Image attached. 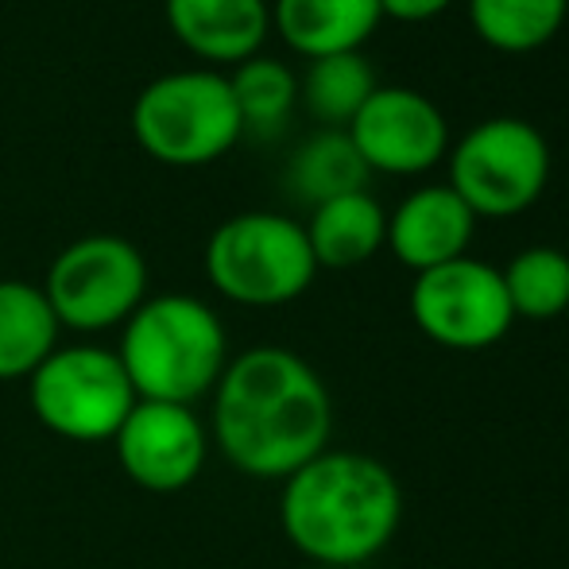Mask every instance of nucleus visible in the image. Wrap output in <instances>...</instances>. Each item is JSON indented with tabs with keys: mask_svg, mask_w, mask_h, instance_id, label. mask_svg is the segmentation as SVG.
<instances>
[{
	"mask_svg": "<svg viewBox=\"0 0 569 569\" xmlns=\"http://www.w3.org/2000/svg\"><path fill=\"white\" fill-rule=\"evenodd\" d=\"M450 190L477 221H508L527 213L550 182V143L523 117H488L450 143Z\"/></svg>",
	"mask_w": 569,
	"mask_h": 569,
	"instance_id": "6",
	"label": "nucleus"
},
{
	"mask_svg": "<svg viewBox=\"0 0 569 569\" xmlns=\"http://www.w3.org/2000/svg\"><path fill=\"white\" fill-rule=\"evenodd\" d=\"M407 310L422 338L453 352L492 349L516 326L500 268L472 256L419 271L407 295Z\"/></svg>",
	"mask_w": 569,
	"mask_h": 569,
	"instance_id": "9",
	"label": "nucleus"
},
{
	"mask_svg": "<svg viewBox=\"0 0 569 569\" xmlns=\"http://www.w3.org/2000/svg\"><path fill=\"white\" fill-rule=\"evenodd\" d=\"M380 23V0H271V28L307 59L360 51Z\"/></svg>",
	"mask_w": 569,
	"mask_h": 569,
	"instance_id": "14",
	"label": "nucleus"
},
{
	"mask_svg": "<svg viewBox=\"0 0 569 569\" xmlns=\"http://www.w3.org/2000/svg\"><path fill=\"white\" fill-rule=\"evenodd\" d=\"M372 174H427L450 156V120L411 86H376L345 128Z\"/></svg>",
	"mask_w": 569,
	"mask_h": 569,
	"instance_id": "10",
	"label": "nucleus"
},
{
	"mask_svg": "<svg viewBox=\"0 0 569 569\" xmlns=\"http://www.w3.org/2000/svg\"><path fill=\"white\" fill-rule=\"evenodd\" d=\"M302 229H307L318 271H349L368 263L388 244V210L372 190H357V194H341L315 206Z\"/></svg>",
	"mask_w": 569,
	"mask_h": 569,
	"instance_id": "15",
	"label": "nucleus"
},
{
	"mask_svg": "<svg viewBox=\"0 0 569 569\" xmlns=\"http://www.w3.org/2000/svg\"><path fill=\"white\" fill-rule=\"evenodd\" d=\"M477 213L450 190V182L419 187L388 213V244L403 268L415 276L430 268H442L450 260L469 256Z\"/></svg>",
	"mask_w": 569,
	"mask_h": 569,
	"instance_id": "12",
	"label": "nucleus"
},
{
	"mask_svg": "<svg viewBox=\"0 0 569 569\" xmlns=\"http://www.w3.org/2000/svg\"><path fill=\"white\" fill-rule=\"evenodd\" d=\"M472 36L500 54L547 47L569 20V0H465Z\"/></svg>",
	"mask_w": 569,
	"mask_h": 569,
	"instance_id": "18",
	"label": "nucleus"
},
{
	"mask_svg": "<svg viewBox=\"0 0 569 569\" xmlns=\"http://www.w3.org/2000/svg\"><path fill=\"white\" fill-rule=\"evenodd\" d=\"M62 326L43 287L28 279H0V380H28L54 349Z\"/></svg>",
	"mask_w": 569,
	"mask_h": 569,
	"instance_id": "16",
	"label": "nucleus"
},
{
	"mask_svg": "<svg viewBox=\"0 0 569 569\" xmlns=\"http://www.w3.org/2000/svg\"><path fill=\"white\" fill-rule=\"evenodd\" d=\"M511 315L527 322H550L569 310V256L562 248H523L500 268Z\"/></svg>",
	"mask_w": 569,
	"mask_h": 569,
	"instance_id": "20",
	"label": "nucleus"
},
{
	"mask_svg": "<svg viewBox=\"0 0 569 569\" xmlns=\"http://www.w3.org/2000/svg\"><path fill=\"white\" fill-rule=\"evenodd\" d=\"M453 0H380L383 20L396 23H430L442 12H450Z\"/></svg>",
	"mask_w": 569,
	"mask_h": 569,
	"instance_id": "22",
	"label": "nucleus"
},
{
	"mask_svg": "<svg viewBox=\"0 0 569 569\" xmlns=\"http://www.w3.org/2000/svg\"><path fill=\"white\" fill-rule=\"evenodd\" d=\"M368 179H372V171L365 167L360 151L352 148L349 132H338V128H318L315 136H307L291 151L283 171L287 194L295 202L310 206V210L330 202V198L368 190Z\"/></svg>",
	"mask_w": 569,
	"mask_h": 569,
	"instance_id": "17",
	"label": "nucleus"
},
{
	"mask_svg": "<svg viewBox=\"0 0 569 569\" xmlns=\"http://www.w3.org/2000/svg\"><path fill=\"white\" fill-rule=\"evenodd\" d=\"M174 39L206 67H240L271 31V0H163Z\"/></svg>",
	"mask_w": 569,
	"mask_h": 569,
	"instance_id": "13",
	"label": "nucleus"
},
{
	"mask_svg": "<svg viewBox=\"0 0 569 569\" xmlns=\"http://www.w3.org/2000/svg\"><path fill=\"white\" fill-rule=\"evenodd\" d=\"M39 287L62 330H120L148 299V260L128 237L90 232L54 256Z\"/></svg>",
	"mask_w": 569,
	"mask_h": 569,
	"instance_id": "8",
	"label": "nucleus"
},
{
	"mask_svg": "<svg viewBox=\"0 0 569 569\" xmlns=\"http://www.w3.org/2000/svg\"><path fill=\"white\" fill-rule=\"evenodd\" d=\"M117 465L136 488L171 496L190 488L210 457V427L194 407L140 399L113 435Z\"/></svg>",
	"mask_w": 569,
	"mask_h": 569,
	"instance_id": "11",
	"label": "nucleus"
},
{
	"mask_svg": "<svg viewBox=\"0 0 569 569\" xmlns=\"http://www.w3.org/2000/svg\"><path fill=\"white\" fill-rule=\"evenodd\" d=\"M403 523L399 477L372 453L322 450L283 480L279 527L318 566H365L391 547Z\"/></svg>",
	"mask_w": 569,
	"mask_h": 569,
	"instance_id": "2",
	"label": "nucleus"
},
{
	"mask_svg": "<svg viewBox=\"0 0 569 569\" xmlns=\"http://www.w3.org/2000/svg\"><path fill=\"white\" fill-rule=\"evenodd\" d=\"M376 70L360 51L326 54L310 59L307 74L299 78V106L318 120V128H345L365 109V101L376 93Z\"/></svg>",
	"mask_w": 569,
	"mask_h": 569,
	"instance_id": "19",
	"label": "nucleus"
},
{
	"mask_svg": "<svg viewBox=\"0 0 569 569\" xmlns=\"http://www.w3.org/2000/svg\"><path fill=\"white\" fill-rule=\"evenodd\" d=\"M28 403L36 422L62 442L93 446L113 442L140 396L120 365L117 349L106 345H59L28 376Z\"/></svg>",
	"mask_w": 569,
	"mask_h": 569,
	"instance_id": "7",
	"label": "nucleus"
},
{
	"mask_svg": "<svg viewBox=\"0 0 569 569\" xmlns=\"http://www.w3.org/2000/svg\"><path fill=\"white\" fill-rule=\"evenodd\" d=\"M128 120L143 156L167 167H206L229 156L244 136L229 74L210 67L151 78Z\"/></svg>",
	"mask_w": 569,
	"mask_h": 569,
	"instance_id": "5",
	"label": "nucleus"
},
{
	"mask_svg": "<svg viewBox=\"0 0 569 569\" xmlns=\"http://www.w3.org/2000/svg\"><path fill=\"white\" fill-rule=\"evenodd\" d=\"M117 357L140 399L194 407L226 372L229 333L218 310L194 295H148L120 326Z\"/></svg>",
	"mask_w": 569,
	"mask_h": 569,
	"instance_id": "3",
	"label": "nucleus"
},
{
	"mask_svg": "<svg viewBox=\"0 0 569 569\" xmlns=\"http://www.w3.org/2000/svg\"><path fill=\"white\" fill-rule=\"evenodd\" d=\"M210 403V442L252 480L283 485L330 450V388L307 357L283 345H256L229 357Z\"/></svg>",
	"mask_w": 569,
	"mask_h": 569,
	"instance_id": "1",
	"label": "nucleus"
},
{
	"mask_svg": "<svg viewBox=\"0 0 569 569\" xmlns=\"http://www.w3.org/2000/svg\"><path fill=\"white\" fill-rule=\"evenodd\" d=\"M202 263L221 299L252 310H276L302 299L318 276L302 221L271 210H248L221 221L206 240Z\"/></svg>",
	"mask_w": 569,
	"mask_h": 569,
	"instance_id": "4",
	"label": "nucleus"
},
{
	"mask_svg": "<svg viewBox=\"0 0 569 569\" xmlns=\"http://www.w3.org/2000/svg\"><path fill=\"white\" fill-rule=\"evenodd\" d=\"M229 90L240 120H244V132L256 136L279 132L299 106V74L271 54H252L248 62L232 67Z\"/></svg>",
	"mask_w": 569,
	"mask_h": 569,
	"instance_id": "21",
	"label": "nucleus"
}]
</instances>
